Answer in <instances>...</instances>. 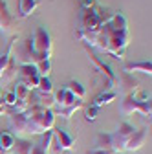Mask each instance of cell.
Listing matches in <instances>:
<instances>
[{
    "mask_svg": "<svg viewBox=\"0 0 152 154\" xmlns=\"http://www.w3.org/2000/svg\"><path fill=\"white\" fill-rule=\"evenodd\" d=\"M96 149H105V150H112V134H97V138H96ZM114 152V150H112Z\"/></svg>",
    "mask_w": 152,
    "mask_h": 154,
    "instance_id": "44dd1931",
    "label": "cell"
},
{
    "mask_svg": "<svg viewBox=\"0 0 152 154\" xmlns=\"http://www.w3.org/2000/svg\"><path fill=\"white\" fill-rule=\"evenodd\" d=\"M2 101H4V105H6V108L9 110V108H13V105L17 103V97H15V94H13V90L11 92H8L4 97H2Z\"/></svg>",
    "mask_w": 152,
    "mask_h": 154,
    "instance_id": "f1b7e54d",
    "label": "cell"
},
{
    "mask_svg": "<svg viewBox=\"0 0 152 154\" xmlns=\"http://www.w3.org/2000/svg\"><path fill=\"white\" fill-rule=\"evenodd\" d=\"M15 17L9 13V9H8V4L4 2V0H0V31L2 33H11L13 31V28H15Z\"/></svg>",
    "mask_w": 152,
    "mask_h": 154,
    "instance_id": "5bb4252c",
    "label": "cell"
},
{
    "mask_svg": "<svg viewBox=\"0 0 152 154\" xmlns=\"http://www.w3.org/2000/svg\"><path fill=\"white\" fill-rule=\"evenodd\" d=\"M84 106V103L81 101V103H77V105H73V106H70V108H55V112L53 114H57V116H61L62 119H70L71 116L77 112L79 108H83Z\"/></svg>",
    "mask_w": 152,
    "mask_h": 154,
    "instance_id": "cb8c5ba5",
    "label": "cell"
},
{
    "mask_svg": "<svg viewBox=\"0 0 152 154\" xmlns=\"http://www.w3.org/2000/svg\"><path fill=\"white\" fill-rule=\"evenodd\" d=\"M15 140L17 138L13 136L11 132L2 130V132H0V152H2V154H9L13 145H15Z\"/></svg>",
    "mask_w": 152,
    "mask_h": 154,
    "instance_id": "d6986e66",
    "label": "cell"
},
{
    "mask_svg": "<svg viewBox=\"0 0 152 154\" xmlns=\"http://www.w3.org/2000/svg\"><path fill=\"white\" fill-rule=\"evenodd\" d=\"M51 147L57 152H71L75 149V140L64 128H53V143Z\"/></svg>",
    "mask_w": 152,
    "mask_h": 154,
    "instance_id": "30bf717a",
    "label": "cell"
},
{
    "mask_svg": "<svg viewBox=\"0 0 152 154\" xmlns=\"http://www.w3.org/2000/svg\"><path fill=\"white\" fill-rule=\"evenodd\" d=\"M97 2L96 0H81V6H83V9H92L93 6H96Z\"/></svg>",
    "mask_w": 152,
    "mask_h": 154,
    "instance_id": "f546056e",
    "label": "cell"
},
{
    "mask_svg": "<svg viewBox=\"0 0 152 154\" xmlns=\"http://www.w3.org/2000/svg\"><path fill=\"white\" fill-rule=\"evenodd\" d=\"M0 154H2V152H0Z\"/></svg>",
    "mask_w": 152,
    "mask_h": 154,
    "instance_id": "e575fe53",
    "label": "cell"
},
{
    "mask_svg": "<svg viewBox=\"0 0 152 154\" xmlns=\"http://www.w3.org/2000/svg\"><path fill=\"white\" fill-rule=\"evenodd\" d=\"M97 114H99V108L93 106V105H90L84 110V118H86V121H96L97 119Z\"/></svg>",
    "mask_w": 152,
    "mask_h": 154,
    "instance_id": "83f0119b",
    "label": "cell"
},
{
    "mask_svg": "<svg viewBox=\"0 0 152 154\" xmlns=\"http://www.w3.org/2000/svg\"><path fill=\"white\" fill-rule=\"evenodd\" d=\"M116 85L119 86V92L125 95V97H126V95H132L134 92L139 90V81L132 73H125V72L116 75Z\"/></svg>",
    "mask_w": 152,
    "mask_h": 154,
    "instance_id": "8fae6325",
    "label": "cell"
},
{
    "mask_svg": "<svg viewBox=\"0 0 152 154\" xmlns=\"http://www.w3.org/2000/svg\"><path fill=\"white\" fill-rule=\"evenodd\" d=\"M53 97H55V106H57V108H70V106H73V105L81 103V99L75 97V95H73L68 88H61L57 94H53Z\"/></svg>",
    "mask_w": 152,
    "mask_h": 154,
    "instance_id": "4fadbf2b",
    "label": "cell"
},
{
    "mask_svg": "<svg viewBox=\"0 0 152 154\" xmlns=\"http://www.w3.org/2000/svg\"><path fill=\"white\" fill-rule=\"evenodd\" d=\"M17 73H18V83H20V85H24V86H26L28 90H31V92L37 90L39 81H41V75H39V72H37L35 66H31V64L18 66Z\"/></svg>",
    "mask_w": 152,
    "mask_h": 154,
    "instance_id": "9c48e42d",
    "label": "cell"
},
{
    "mask_svg": "<svg viewBox=\"0 0 152 154\" xmlns=\"http://www.w3.org/2000/svg\"><path fill=\"white\" fill-rule=\"evenodd\" d=\"M0 116H8V108H6V105L2 101V95H0Z\"/></svg>",
    "mask_w": 152,
    "mask_h": 154,
    "instance_id": "1f68e13d",
    "label": "cell"
},
{
    "mask_svg": "<svg viewBox=\"0 0 152 154\" xmlns=\"http://www.w3.org/2000/svg\"><path fill=\"white\" fill-rule=\"evenodd\" d=\"M114 154H123V152H114Z\"/></svg>",
    "mask_w": 152,
    "mask_h": 154,
    "instance_id": "836d02e7",
    "label": "cell"
},
{
    "mask_svg": "<svg viewBox=\"0 0 152 154\" xmlns=\"http://www.w3.org/2000/svg\"><path fill=\"white\" fill-rule=\"evenodd\" d=\"M31 154H46V152H44V150H42L39 145H33V150H31Z\"/></svg>",
    "mask_w": 152,
    "mask_h": 154,
    "instance_id": "d6a6232c",
    "label": "cell"
},
{
    "mask_svg": "<svg viewBox=\"0 0 152 154\" xmlns=\"http://www.w3.org/2000/svg\"><path fill=\"white\" fill-rule=\"evenodd\" d=\"M114 17L112 11L101 8V6H93L92 9H83L79 17V29L86 33H96L99 31L105 24L110 22V18Z\"/></svg>",
    "mask_w": 152,
    "mask_h": 154,
    "instance_id": "3957f363",
    "label": "cell"
},
{
    "mask_svg": "<svg viewBox=\"0 0 152 154\" xmlns=\"http://www.w3.org/2000/svg\"><path fill=\"white\" fill-rule=\"evenodd\" d=\"M121 112L125 116H130L134 112H139L141 116H150L152 105H150V101H138L134 95H126L121 103Z\"/></svg>",
    "mask_w": 152,
    "mask_h": 154,
    "instance_id": "ba28073f",
    "label": "cell"
},
{
    "mask_svg": "<svg viewBox=\"0 0 152 154\" xmlns=\"http://www.w3.org/2000/svg\"><path fill=\"white\" fill-rule=\"evenodd\" d=\"M35 68H37V72H39L41 77H50V73H51V61H39L35 64Z\"/></svg>",
    "mask_w": 152,
    "mask_h": 154,
    "instance_id": "484cf974",
    "label": "cell"
},
{
    "mask_svg": "<svg viewBox=\"0 0 152 154\" xmlns=\"http://www.w3.org/2000/svg\"><path fill=\"white\" fill-rule=\"evenodd\" d=\"M29 105L44 108V110H51L55 106V97H53V94H44L39 90H33L31 97H29Z\"/></svg>",
    "mask_w": 152,
    "mask_h": 154,
    "instance_id": "7c38bea8",
    "label": "cell"
},
{
    "mask_svg": "<svg viewBox=\"0 0 152 154\" xmlns=\"http://www.w3.org/2000/svg\"><path fill=\"white\" fill-rule=\"evenodd\" d=\"M116 97H117V92H116V90L101 92V94H97L96 97H93L92 105H93V106H97V108H101V106H106V105H110L112 101H116Z\"/></svg>",
    "mask_w": 152,
    "mask_h": 154,
    "instance_id": "ac0fdd59",
    "label": "cell"
},
{
    "mask_svg": "<svg viewBox=\"0 0 152 154\" xmlns=\"http://www.w3.org/2000/svg\"><path fill=\"white\" fill-rule=\"evenodd\" d=\"M15 42H17V35L11 37L6 53L0 55V81L2 83H9L17 75V70H18V66H17V63L13 59V46H15Z\"/></svg>",
    "mask_w": 152,
    "mask_h": 154,
    "instance_id": "5b68a950",
    "label": "cell"
},
{
    "mask_svg": "<svg viewBox=\"0 0 152 154\" xmlns=\"http://www.w3.org/2000/svg\"><path fill=\"white\" fill-rule=\"evenodd\" d=\"M134 132H136L134 125H130L128 121L119 123V127H117L116 130L110 132V134H112V150H114V152H123V150H125V145H126V141H128V138H130Z\"/></svg>",
    "mask_w": 152,
    "mask_h": 154,
    "instance_id": "8992f818",
    "label": "cell"
},
{
    "mask_svg": "<svg viewBox=\"0 0 152 154\" xmlns=\"http://www.w3.org/2000/svg\"><path fill=\"white\" fill-rule=\"evenodd\" d=\"M41 6V0H18V20H24V18L31 17L35 13V9Z\"/></svg>",
    "mask_w": 152,
    "mask_h": 154,
    "instance_id": "2e32d148",
    "label": "cell"
},
{
    "mask_svg": "<svg viewBox=\"0 0 152 154\" xmlns=\"http://www.w3.org/2000/svg\"><path fill=\"white\" fill-rule=\"evenodd\" d=\"M13 94H15L17 101H28V103H29V97H31V90H28L24 85L17 83V85H15V88H13Z\"/></svg>",
    "mask_w": 152,
    "mask_h": 154,
    "instance_id": "603a6c76",
    "label": "cell"
},
{
    "mask_svg": "<svg viewBox=\"0 0 152 154\" xmlns=\"http://www.w3.org/2000/svg\"><path fill=\"white\" fill-rule=\"evenodd\" d=\"M88 154H114L112 150H105V149H92L88 150Z\"/></svg>",
    "mask_w": 152,
    "mask_h": 154,
    "instance_id": "4dcf8cb0",
    "label": "cell"
},
{
    "mask_svg": "<svg viewBox=\"0 0 152 154\" xmlns=\"http://www.w3.org/2000/svg\"><path fill=\"white\" fill-rule=\"evenodd\" d=\"M37 90L39 92H44V94H51V81H50V77H41V81H39V86H37Z\"/></svg>",
    "mask_w": 152,
    "mask_h": 154,
    "instance_id": "4316f807",
    "label": "cell"
},
{
    "mask_svg": "<svg viewBox=\"0 0 152 154\" xmlns=\"http://www.w3.org/2000/svg\"><path fill=\"white\" fill-rule=\"evenodd\" d=\"M75 97L77 99H81V101H84V97H86V88L81 85V83H77V81H70L68 83V86H66Z\"/></svg>",
    "mask_w": 152,
    "mask_h": 154,
    "instance_id": "7402d4cb",
    "label": "cell"
},
{
    "mask_svg": "<svg viewBox=\"0 0 152 154\" xmlns=\"http://www.w3.org/2000/svg\"><path fill=\"white\" fill-rule=\"evenodd\" d=\"M13 59H15V63H17L18 66H24V64L35 66L37 63L41 61V57L35 53V50H33V46H31V41H29V38H26V41L20 42V46L17 48V51L13 53Z\"/></svg>",
    "mask_w": 152,
    "mask_h": 154,
    "instance_id": "52a82bcc",
    "label": "cell"
},
{
    "mask_svg": "<svg viewBox=\"0 0 152 154\" xmlns=\"http://www.w3.org/2000/svg\"><path fill=\"white\" fill-rule=\"evenodd\" d=\"M33 150V143L24 140V138H17L15 140V145L11 149V154H31Z\"/></svg>",
    "mask_w": 152,
    "mask_h": 154,
    "instance_id": "ffe728a7",
    "label": "cell"
},
{
    "mask_svg": "<svg viewBox=\"0 0 152 154\" xmlns=\"http://www.w3.org/2000/svg\"><path fill=\"white\" fill-rule=\"evenodd\" d=\"M75 37L81 38L84 44H90L105 53H110L114 59H123L125 50L130 42V33H128V22L121 13H114L110 22L105 24L96 33H86L77 29Z\"/></svg>",
    "mask_w": 152,
    "mask_h": 154,
    "instance_id": "6da1fadb",
    "label": "cell"
},
{
    "mask_svg": "<svg viewBox=\"0 0 152 154\" xmlns=\"http://www.w3.org/2000/svg\"><path fill=\"white\" fill-rule=\"evenodd\" d=\"M26 114V134H44L55 128V114L53 110H44L29 105Z\"/></svg>",
    "mask_w": 152,
    "mask_h": 154,
    "instance_id": "7a4b0ae2",
    "label": "cell"
},
{
    "mask_svg": "<svg viewBox=\"0 0 152 154\" xmlns=\"http://www.w3.org/2000/svg\"><path fill=\"white\" fill-rule=\"evenodd\" d=\"M125 73H145V75H150L152 73V63L150 61H139V63H126L125 68H123Z\"/></svg>",
    "mask_w": 152,
    "mask_h": 154,
    "instance_id": "e0dca14e",
    "label": "cell"
},
{
    "mask_svg": "<svg viewBox=\"0 0 152 154\" xmlns=\"http://www.w3.org/2000/svg\"><path fill=\"white\" fill-rule=\"evenodd\" d=\"M41 136H42V141L39 143V147L48 154V152H50V149H51V143H53V130H48V132L41 134Z\"/></svg>",
    "mask_w": 152,
    "mask_h": 154,
    "instance_id": "d4e9b609",
    "label": "cell"
},
{
    "mask_svg": "<svg viewBox=\"0 0 152 154\" xmlns=\"http://www.w3.org/2000/svg\"><path fill=\"white\" fill-rule=\"evenodd\" d=\"M147 138H148V128L136 130V132L128 138V141H126V145H125V150H130V152L139 150V149L147 143Z\"/></svg>",
    "mask_w": 152,
    "mask_h": 154,
    "instance_id": "9a60e30c",
    "label": "cell"
},
{
    "mask_svg": "<svg viewBox=\"0 0 152 154\" xmlns=\"http://www.w3.org/2000/svg\"><path fill=\"white\" fill-rule=\"evenodd\" d=\"M29 41H31L35 53L41 57V61H51L53 44H51V35L46 28H37L33 35L29 37Z\"/></svg>",
    "mask_w": 152,
    "mask_h": 154,
    "instance_id": "277c9868",
    "label": "cell"
}]
</instances>
